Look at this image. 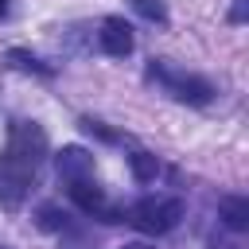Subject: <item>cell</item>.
<instances>
[{"instance_id": "cell-1", "label": "cell", "mask_w": 249, "mask_h": 249, "mask_svg": "<svg viewBox=\"0 0 249 249\" xmlns=\"http://www.w3.org/2000/svg\"><path fill=\"white\" fill-rule=\"evenodd\" d=\"M148 78L160 82L175 101H187V105H210V101H214V86H210L206 78L187 74V70H179V66H171V62H163V58H152Z\"/></svg>"}, {"instance_id": "cell-2", "label": "cell", "mask_w": 249, "mask_h": 249, "mask_svg": "<svg viewBox=\"0 0 249 249\" xmlns=\"http://www.w3.org/2000/svg\"><path fill=\"white\" fill-rule=\"evenodd\" d=\"M179 218H183V198H144V202H136L128 210V222L140 233H152V237L175 230Z\"/></svg>"}, {"instance_id": "cell-3", "label": "cell", "mask_w": 249, "mask_h": 249, "mask_svg": "<svg viewBox=\"0 0 249 249\" xmlns=\"http://www.w3.org/2000/svg\"><path fill=\"white\" fill-rule=\"evenodd\" d=\"M4 156H12V160H19V163H27V167L39 171V163H43V156H47V132H43L35 121H16V124L8 128V148H4Z\"/></svg>"}, {"instance_id": "cell-4", "label": "cell", "mask_w": 249, "mask_h": 249, "mask_svg": "<svg viewBox=\"0 0 249 249\" xmlns=\"http://www.w3.org/2000/svg\"><path fill=\"white\" fill-rule=\"evenodd\" d=\"M31 183H35V167H27V163H19L12 156H0V206L16 210L27 198Z\"/></svg>"}, {"instance_id": "cell-5", "label": "cell", "mask_w": 249, "mask_h": 249, "mask_svg": "<svg viewBox=\"0 0 249 249\" xmlns=\"http://www.w3.org/2000/svg\"><path fill=\"white\" fill-rule=\"evenodd\" d=\"M70 198H74L86 214H93V218H101V222H121V214L105 202V195H101V187H97L93 179H74V183H70Z\"/></svg>"}, {"instance_id": "cell-6", "label": "cell", "mask_w": 249, "mask_h": 249, "mask_svg": "<svg viewBox=\"0 0 249 249\" xmlns=\"http://www.w3.org/2000/svg\"><path fill=\"white\" fill-rule=\"evenodd\" d=\"M97 47H101L109 58H124V54H132V47H136L132 27H128L121 16H109V19L101 23V31H97Z\"/></svg>"}, {"instance_id": "cell-7", "label": "cell", "mask_w": 249, "mask_h": 249, "mask_svg": "<svg viewBox=\"0 0 249 249\" xmlns=\"http://www.w3.org/2000/svg\"><path fill=\"white\" fill-rule=\"evenodd\" d=\"M54 167H58V175H62L66 183L89 179V175H93V156H89L82 144H66V148L54 156Z\"/></svg>"}, {"instance_id": "cell-8", "label": "cell", "mask_w": 249, "mask_h": 249, "mask_svg": "<svg viewBox=\"0 0 249 249\" xmlns=\"http://www.w3.org/2000/svg\"><path fill=\"white\" fill-rule=\"evenodd\" d=\"M218 218H222V226H230L233 233H245V230H249V198H241V195L218 198Z\"/></svg>"}, {"instance_id": "cell-9", "label": "cell", "mask_w": 249, "mask_h": 249, "mask_svg": "<svg viewBox=\"0 0 249 249\" xmlns=\"http://www.w3.org/2000/svg\"><path fill=\"white\" fill-rule=\"evenodd\" d=\"M8 62H12V66H19V70H31V74H43V78H51V74H54V66H47L43 58H35V54H27V51H19V47H12V51H8Z\"/></svg>"}, {"instance_id": "cell-10", "label": "cell", "mask_w": 249, "mask_h": 249, "mask_svg": "<svg viewBox=\"0 0 249 249\" xmlns=\"http://www.w3.org/2000/svg\"><path fill=\"white\" fill-rule=\"evenodd\" d=\"M128 167H132V175H136L140 183H152V179L160 175V163H156L152 152H132V156H128Z\"/></svg>"}, {"instance_id": "cell-11", "label": "cell", "mask_w": 249, "mask_h": 249, "mask_svg": "<svg viewBox=\"0 0 249 249\" xmlns=\"http://www.w3.org/2000/svg\"><path fill=\"white\" fill-rule=\"evenodd\" d=\"M66 226H70V214H66V210H58V206H39V230L62 233Z\"/></svg>"}, {"instance_id": "cell-12", "label": "cell", "mask_w": 249, "mask_h": 249, "mask_svg": "<svg viewBox=\"0 0 249 249\" xmlns=\"http://www.w3.org/2000/svg\"><path fill=\"white\" fill-rule=\"evenodd\" d=\"M132 8H136L144 19H152V23H167V8H163L160 0H132Z\"/></svg>"}, {"instance_id": "cell-13", "label": "cell", "mask_w": 249, "mask_h": 249, "mask_svg": "<svg viewBox=\"0 0 249 249\" xmlns=\"http://www.w3.org/2000/svg\"><path fill=\"white\" fill-rule=\"evenodd\" d=\"M82 128H86V132H93V136H101V140H109V144L117 140V132H109L101 121H89V117H86V121H82Z\"/></svg>"}, {"instance_id": "cell-14", "label": "cell", "mask_w": 249, "mask_h": 249, "mask_svg": "<svg viewBox=\"0 0 249 249\" xmlns=\"http://www.w3.org/2000/svg\"><path fill=\"white\" fill-rule=\"evenodd\" d=\"M249 19V0H233V8H230V23H245Z\"/></svg>"}, {"instance_id": "cell-15", "label": "cell", "mask_w": 249, "mask_h": 249, "mask_svg": "<svg viewBox=\"0 0 249 249\" xmlns=\"http://www.w3.org/2000/svg\"><path fill=\"white\" fill-rule=\"evenodd\" d=\"M4 12H8V0H0V16H4Z\"/></svg>"}]
</instances>
